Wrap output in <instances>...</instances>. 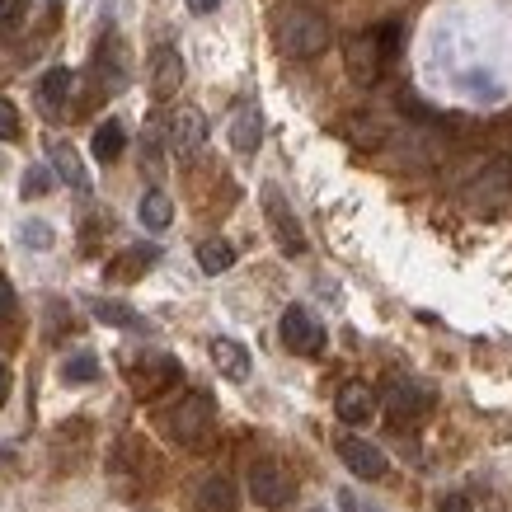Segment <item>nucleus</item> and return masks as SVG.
<instances>
[{
    "mask_svg": "<svg viewBox=\"0 0 512 512\" xmlns=\"http://www.w3.org/2000/svg\"><path fill=\"white\" fill-rule=\"evenodd\" d=\"M273 38H278V47L287 57L306 62V57H320L329 47V24L320 10H311V5H292V10H282Z\"/></svg>",
    "mask_w": 512,
    "mask_h": 512,
    "instance_id": "nucleus-1",
    "label": "nucleus"
},
{
    "mask_svg": "<svg viewBox=\"0 0 512 512\" xmlns=\"http://www.w3.org/2000/svg\"><path fill=\"white\" fill-rule=\"evenodd\" d=\"M212 419H217V404H212V395L188 390V395H179V400L160 414V428H165V437H170V442H179V447H198L202 437L212 433Z\"/></svg>",
    "mask_w": 512,
    "mask_h": 512,
    "instance_id": "nucleus-2",
    "label": "nucleus"
},
{
    "mask_svg": "<svg viewBox=\"0 0 512 512\" xmlns=\"http://www.w3.org/2000/svg\"><path fill=\"white\" fill-rule=\"evenodd\" d=\"M395 24H381V29H367L357 33L353 43H348V76L357 80V85H376V76H381V66H386V57L395 52Z\"/></svg>",
    "mask_w": 512,
    "mask_h": 512,
    "instance_id": "nucleus-3",
    "label": "nucleus"
},
{
    "mask_svg": "<svg viewBox=\"0 0 512 512\" xmlns=\"http://www.w3.org/2000/svg\"><path fill=\"white\" fill-rule=\"evenodd\" d=\"M278 339H282V348L296 353V357H320L325 353V343H329V334H325V325H320V315H315L311 306H287L282 320H278Z\"/></svg>",
    "mask_w": 512,
    "mask_h": 512,
    "instance_id": "nucleus-4",
    "label": "nucleus"
},
{
    "mask_svg": "<svg viewBox=\"0 0 512 512\" xmlns=\"http://www.w3.org/2000/svg\"><path fill=\"white\" fill-rule=\"evenodd\" d=\"M296 494V480L287 475V466L282 461H273V456H264V461H254L249 466V498L259 503V508H287Z\"/></svg>",
    "mask_w": 512,
    "mask_h": 512,
    "instance_id": "nucleus-5",
    "label": "nucleus"
},
{
    "mask_svg": "<svg viewBox=\"0 0 512 512\" xmlns=\"http://www.w3.org/2000/svg\"><path fill=\"white\" fill-rule=\"evenodd\" d=\"M264 217L268 226H273V240H278L282 254H306V231H301V221H296L292 202H287V193H282L278 184H264Z\"/></svg>",
    "mask_w": 512,
    "mask_h": 512,
    "instance_id": "nucleus-6",
    "label": "nucleus"
},
{
    "mask_svg": "<svg viewBox=\"0 0 512 512\" xmlns=\"http://www.w3.org/2000/svg\"><path fill=\"white\" fill-rule=\"evenodd\" d=\"M437 390L423 386V381H409V376H395L386 390V414L390 423H419L423 414H433Z\"/></svg>",
    "mask_w": 512,
    "mask_h": 512,
    "instance_id": "nucleus-7",
    "label": "nucleus"
},
{
    "mask_svg": "<svg viewBox=\"0 0 512 512\" xmlns=\"http://www.w3.org/2000/svg\"><path fill=\"white\" fill-rule=\"evenodd\" d=\"M339 461L348 470H353L357 480H386V451L376 447V442H367V437H353V433H343L339 437Z\"/></svg>",
    "mask_w": 512,
    "mask_h": 512,
    "instance_id": "nucleus-8",
    "label": "nucleus"
},
{
    "mask_svg": "<svg viewBox=\"0 0 512 512\" xmlns=\"http://www.w3.org/2000/svg\"><path fill=\"white\" fill-rule=\"evenodd\" d=\"M127 376L137 381L141 395H151V390H165L170 381H179V362L170 353H141L137 362H127Z\"/></svg>",
    "mask_w": 512,
    "mask_h": 512,
    "instance_id": "nucleus-9",
    "label": "nucleus"
},
{
    "mask_svg": "<svg viewBox=\"0 0 512 512\" xmlns=\"http://www.w3.org/2000/svg\"><path fill=\"white\" fill-rule=\"evenodd\" d=\"M207 146V118L198 109H179L170 118V151L179 160H193Z\"/></svg>",
    "mask_w": 512,
    "mask_h": 512,
    "instance_id": "nucleus-10",
    "label": "nucleus"
},
{
    "mask_svg": "<svg viewBox=\"0 0 512 512\" xmlns=\"http://www.w3.org/2000/svg\"><path fill=\"white\" fill-rule=\"evenodd\" d=\"M90 76L99 80V94H118L127 85V57L118 38L99 43V52H94V62H90Z\"/></svg>",
    "mask_w": 512,
    "mask_h": 512,
    "instance_id": "nucleus-11",
    "label": "nucleus"
},
{
    "mask_svg": "<svg viewBox=\"0 0 512 512\" xmlns=\"http://www.w3.org/2000/svg\"><path fill=\"white\" fill-rule=\"evenodd\" d=\"M334 414H339L348 428H367L376 419V395L362 381H348V386L334 395Z\"/></svg>",
    "mask_w": 512,
    "mask_h": 512,
    "instance_id": "nucleus-12",
    "label": "nucleus"
},
{
    "mask_svg": "<svg viewBox=\"0 0 512 512\" xmlns=\"http://www.w3.org/2000/svg\"><path fill=\"white\" fill-rule=\"evenodd\" d=\"M188 508L193 512H235L240 508V494H235V484L226 480V475H207V480H198Z\"/></svg>",
    "mask_w": 512,
    "mask_h": 512,
    "instance_id": "nucleus-13",
    "label": "nucleus"
},
{
    "mask_svg": "<svg viewBox=\"0 0 512 512\" xmlns=\"http://www.w3.org/2000/svg\"><path fill=\"white\" fill-rule=\"evenodd\" d=\"M179 85H184V57H179V47H156V57H151V94L170 99V94H179Z\"/></svg>",
    "mask_w": 512,
    "mask_h": 512,
    "instance_id": "nucleus-14",
    "label": "nucleus"
},
{
    "mask_svg": "<svg viewBox=\"0 0 512 512\" xmlns=\"http://www.w3.org/2000/svg\"><path fill=\"white\" fill-rule=\"evenodd\" d=\"M47 160H52V179H62V184H71L76 193H85V188H90L85 160H80V151L71 146V141H47Z\"/></svg>",
    "mask_w": 512,
    "mask_h": 512,
    "instance_id": "nucleus-15",
    "label": "nucleus"
},
{
    "mask_svg": "<svg viewBox=\"0 0 512 512\" xmlns=\"http://www.w3.org/2000/svg\"><path fill=\"white\" fill-rule=\"evenodd\" d=\"M71 90H76V76H71L66 66H52V71H43V80H38V109H43L47 118H62Z\"/></svg>",
    "mask_w": 512,
    "mask_h": 512,
    "instance_id": "nucleus-16",
    "label": "nucleus"
},
{
    "mask_svg": "<svg viewBox=\"0 0 512 512\" xmlns=\"http://www.w3.org/2000/svg\"><path fill=\"white\" fill-rule=\"evenodd\" d=\"M231 146L240 151V156H254V151L264 146V113H259V104H240V109H235Z\"/></svg>",
    "mask_w": 512,
    "mask_h": 512,
    "instance_id": "nucleus-17",
    "label": "nucleus"
},
{
    "mask_svg": "<svg viewBox=\"0 0 512 512\" xmlns=\"http://www.w3.org/2000/svg\"><path fill=\"white\" fill-rule=\"evenodd\" d=\"M212 362H217V372L226 376V381H249V372H254V357H249V348L240 339H212Z\"/></svg>",
    "mask_w": 512,
    "mask_h": 512,
    "instance_id": "nucleus-18",
    "label": "nucleus"
},
{
    "mask_svg": "<svg viewBox=\"0 0 512 512\" xmlns=\"http://www.w3.org/2000/svg\"><path fill=\"white\" fill-rule=\"evenodd\" d=\"M156 259H160L156 245H132V249H123V254H118V259L109 264V278L113 282H137L146 268L156 264Z\"/></svg>",
    "mask_w": 512,
    "mask_h": 512,
    "instance_id": "nucleus-19",
    "label": "nucleus"
},
{
    "mask_svg": "<svg viewBox=\"0 0 512 512\" xmlns=\"http://www.w3.org/2000/svg\"><path fill=\"white\" fill-rule=\"evenodd\" d=\"M90 151L99 165H113V160L127 151V127L118 123V118H109V123H99L94 127V141H90Z\"/></svg>",
    "mask_w": 512,
    "mask_h": 512,
    "instance_id": "nucleus-20",
    "label": "nucleus"
},
{
    "mask_svg": "<svg viewBox=\"0 0 512 512\" xmlns=\"http://www.w3.org/2000/svg\"><path fill=\"white\" fill-rule=\"evenodd\" d=\"M137 217H141V226H146V231H170V221H174V202H170V193L151 188V193L141 198Z\"/></svg>",
    "mask_w": 512,
    "mask_h": 512,
    "instance_id": "nucleus-21",
    "label": "nucleus"
},
{
    "mask_svg": "<svg viewBox=\"0 0 512 512\" xmlns=\"http://www.w3.org/2000/svg\"><path fill=\"white\" fill-rule=\"evenodd\" d=\"M231 264H235V245H231V240H221V235H212V240H202V245H198V268L207 273V278H217V273H226Z\"/></svg>",
    "mask_w": 512,
    "mask_h": 512,
    "instance_id": "nucleus-22",
    "label": "nucleus"
},
{
    "mask_svg": "<svg viewBox=\"0 0 512 512\" xmlns=\"http://www.w3.org/2000/svg\"><path fill=\"white\" fill-rule=\"evenodd\" d=\"M90 311H94V320H104V325H113V329H146V320H141L132 306H123V301H104V296H94Z\"/></svg>",
    "mask_w": 512,
    "mask_h": 512,
    "instance_id": "nucleus-23",
    "label": "nucleus"
},
{
    "mask_svg": "<svg viewBox=\"0 0 512 512\" xmlns=\"http://www.w3.org/2000/svg\"><path fill=\"white\" fill-rule=\"evenodd\" d=\"M62 381L66 386H90V381H99V357H94L90 348H76V353L62 362Z\"/></svg>",
    "mask_w": 512,
    "mask_h": 512,
    "instance_id": "nucleus-24",
    "label": "nucleus"
},
{
    "mask_svg": "<svg viewBox=\"0 0 512 512\" xmlns=\"http://www.w3.org/2000/svg\"><path fill=\"white\" fill-rule=\"evenodd\" d=\"M52 240H57V235H52V226H47V221H24V226H19V245L24 249H52Z\"/></svg>",
    "mask_w": 512,
    "mask_h": 512,
    "instance_id": "nucleus-25",
    "label": "nucleus"
},
{
    "mask_svg": "<svg viewBox=\"0 0 512 512\" xmlns=\"http://www.w3.org/2000/svg\"><path fill=\"white\" fill-rule=\"evenodd\" d=\"M19 193H24V198H47V193H52V170H47V165H29Z\"/></svg>",
    "mask_w": 512,
    "mask_h": 512,
    "instance_id": "nucleus-26",
    "label": "nucleus"
},
{
    "mask_svg": "<svg viewBox=\"0 0 512 512\" xmlns=\"http://www.w3.org/2000/svg\"><path fill=\"white\" fill-rule=\"evenodd\" d=\"M19 132H24V123H19V109L10 104V99H0V141H15Z\"/></svg>",
    "mask_w": 512,
    "mask_h": 512,
    "instance_id": "nucleus-27",
    "label": "nucleus"
},
{
    "mask_svg": "<svg viewBox=\"0 0 512 512\" xmlns=\"http://www.w3.org/2000/svg\"><path fill=\"white\" fill-rule=\"evenodd\" d=\"M15 311H19V296H15V282L0 273V325H10L15 320Z\"/></svg>",
    "mask_w": 512,
    "mask_h": 512,
    "instance_id": "nucleus-28",
    "label": "nucleus"
},
{
    "mask_svg": "<svg viewBox=\"0 0 512 512\" xmlns=\"http://www.w3.org/2000/svg\"><path fill=\"white\" fill-rule=\"evenodd\" d=\"M339 508H343V512H386L381 503H372V498L353 494V489H343V494H339Z\"/></svg>",
    "mask_w": 512,
    "mask_h": 512,
    "instance_id": "nucleus-29",
    "label": "nucleus"
},
{
    "mask_svg": "<svg viewBox=\"0 0 512 512\" xmlns=\"http://www.w3.org/2000/svg\"><path fill=\"white\" fill-rule=\"evenodd\" d=\"M442 512H475V503L466 494H447L442 498Z\"/></svg>",
    "mask_w": 512,
    "mask_h": 512,
    "instance_id": "nucleus-30",
    "label": "nucleus"
},
{
    "mask_svg": "<svg viewBox=\"0 0 512 512\" xmlns=\"http://www.w3.org/2000/svg\"><path fill=\"white\" fill-rule=\"evenodd\" d=\"M188 10L193 15H212V10H221V0H188Z\"/></svg>",
    "mask_w": 512,
    "mask_h": 512,
    "instance_id": "nucleus-31",
    "label": "nucleus"
},
{
    "mask_svg": "<svg viewBox=\"0 0 512 512\" xmlns=\"http://www.w3.org/2000/svg\"><path fill=\"white\" fill-rule=\"evenodd\" d=\"M10 386H15V376H10V367H5V362H0V404L10 400Z\"/></svg>",
    "mask_w": 512,
    "mask_h": 512,
    "instance_id": "nucleus-32",
    "label": "nucleus"
},
{
    "mask_svg": "<svg viewBox=\"0 0 512 512\" xmlns=\"http://www.w3.org/2000/svg\"><path fill=\"white\" fill-rule=\"evenodd\" d=\"M0 15H5V0H0Z\"/></svg>",
    "mask_w": 512,
    "mask_h": 512,
    "instance_id": "nucleus-33",
    "label": "nucleus"
},
{
    "mask_svg": "<svg viewBox=\"0 0 512 512\" xmlns=\"http://www.w3.org/2000/svg\"><path fill=\"white\" fill-rule=\"evenodd\" d=\"M315 512H320V508H315Z\"/></svg>",
    "mask_w": 512,
    "mask_h": 512,
    "instance_id": "nucleus-34",
    "label": "nucleus"
}]
</instances>
